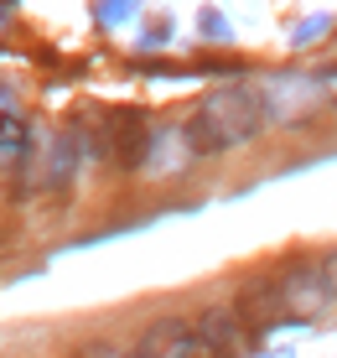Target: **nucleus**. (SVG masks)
Listing matches in <instances>:
<instances>
[{
	"label": "nucleus",
	"mask_w": 337,
	"mask_h": 358,
	"mask_svg": "<svg viewBox=\"0 0 337 358\" xmlns=\"http://www.w3.org/2000/svg\"><path fill=\"white\" fill-rule=\"evenodd\" d=\"M265 125L270 120H265V104H259V89L234 83V89H213L197 104V115L182 125V141L192 162H218L234 145H249Z\"/></svg>",
	"instance_id": "f257e3e1"
},
{
	"label": "nucleus",
	"mask_w": 337,
	"mask_h": 358,
	"mask_svg": "<svg viewBox=\"0 0 337 358\" xmlns=\"http://www.w3.org/2000/svg\"><path fill=\"white\" fill-rule=\"evenodd\" d=\"M280 280V306H285V317H322L332 306V291H327V280H322V270L317 260H296Z\"/></svg>",
	"instance_id": "f03ea898"
},
{
	"label": "nucleus",
	"mask_w": 337,
	"mask_h": 358,
	"mask_svg": "<svg viewBox=\"0 0 337 358\" xmlns=\"http://www.w3.org/2000/svg\"><path fill=\"white\" fill-rule=\"evenodd\" d=\"M145 145H151V120H145V115H135V109L109 115L104 151H109V162H115L120 171H141L145 166Z\"/></svg>",
	"instance_id": "7ed1b4c3"
},
{
	"label": "nucleus",
	"mask_w": 337,
	"mask_h": 358,
	"mask_svg": "<svg viewBox=\"0 0 337 358\" xmlns=\"http://www.w3.org/2000/svg\"><path fill=\"white\" fill-rule=\"evenodd\" d=\"M192 343H197V358H229V353H239L249 343V322L234 312V306H213V312L197 317Z\"/></svg>",
	"instance_id": "20e7f679"
},
{
	"label": "nucleus",
	"mask_w": 337,
	"mask_h": 358,
	"mask_svg": "<svg viewBox=\"0 0 337 358\" xmlns=\"http://www.w3.org/2000/svg\"><path fill=\"white\" fill-rule=\"evenodd\" d=\"M130 358H197V343H192V327L182 317H161L141 332Z\"/></svg>",
	"instance_id": "39448f33"
},
{
	"label": "nucleus",
	"mask_w": 337,
	"mask_h": 358,
	"mask_svg": "<svg viewBox=\"0 0 337 358\" xmlns=\"http://www.w3.org/2000/svg\"><path fill=\"white\" fill-rule=\"evenodd\" d=\"M234 312H239L244 322H254V327H265V322H275V317H285V306H280V280H275V275H254V280L239 291Z\"/></svg>",
	"instance_id": "423d86ee"
},
{
	"label": "nucleus",
	"mask_w": 337,
	"mask_h": 358,
	"mask_svg": "<svg viewBox=\"0 0 337 358\" xmlns=\"http://www.w3.org/2000/svg\"><path fill=\"white\" fill-rule=\"evenodd\" d=\"M27 151H31V120L21 109H6L0 115V162H16Z\"/></svg>",
	"instance_id": "0eeeda50"
},
{
	"label": "nucleus",
	"mask_w": 337,
	"mask_h": 358,
	"mask_svg": "<svg viewBox=\"0 0 337 358\" xmlns=\"http://www.w3.org/2000/svg\"><path fill=\"white\" fill-rule=\"evenodd\" d=\"M73 166H78V141H73V135H57L52 141V162H47V187L52 192L73 187Z\"/></svg>",
	"instance_id": "6e6552de"
},
{
	"label": "nucleus",
	"mask_w": 337,
	"mask_h": 358,
	"mask_svg": "<svg viewBox=\"0 0 337 358\" xmlns=\"http://www.w3.org/2000/svg\"><path fill=\"white\" fill-rule=\"evenodd\" d=\"M311 78H317V94H322V104H332V109H337V63H332V68H317Z\"/></svg>",
	"instance_id": "1a4fd4ad"
},
{
	"label": "nucleus",
	"mask_w": 337,
	"mask_h": 358,
	"mask_svg": "<svg viewBox=\"0 0 337 358\" xmlns=\"http://www.w3.org/2000/svg\"><path fill=\"white\" fill-rule=\"evenodd\" d=\"M317 270H322V280H327V291L337 296V250H327V255H322V260H317Z\"/></svg>",
	"instance_id": "9d476101"
},
{
	"label": "nucleus",
	"mask_w": 337,
	"mask_h": 358,
	"mask_svg": "<svg viewBox=\"0 0 337 358\" xmlns=\"http://www.w3.org/2000/svg\"><path fill=\"white\" fill-rule=\"evenodd\" d=\"M89 358H130V353H124V348H94Z\"/></svg>",
	"instance_id": "9b49d317"
}]
</instances>
